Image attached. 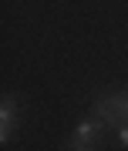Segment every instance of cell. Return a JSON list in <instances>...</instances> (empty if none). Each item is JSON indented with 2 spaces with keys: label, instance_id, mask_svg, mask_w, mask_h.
Segmentation results:
<instances>
[{
  "label": "cell",
  "instance_id": "cell-3",
  "mask_svg": "<svg viewBox=\"0 0 128 151\" xmlns=\"http://www.w3.org/2000/svg\"><path fill=\"white\" fill-rule=\"evenodd\" d=\"M14 101H10V97H7V101H4V108H0V141H7V138H10V124H14Z\"/></svg>",
  "mask_w": 128,
  "mask_h": 151
},
{
  "label": "cell",
  "instance_id": "cell-4",
  "mask_svg": "<svg viewBox=\"0 0 128 151\" xmlns=\"http://www.w3.org/2000/svg\"><path fill=\"white\" fill-rule=\"evenodd\" d=\"M121 145L128 148V124H125V128H121Z\"/></svg>",
  "mask_w": 128,
  "mask_h": 151
},
{
  "label": "cell",
  "instance_id": "cell-2",
  "mask_svg": "<svg viewBox=\"0 0 128 151\" xmlns=\"http://www.w3.org/2000/svg\"><path fill=\"white\" fill-rule=\"evenodd\" d=\"M98 131H101V121H84V124H78V128H74V138H71V148H74V151L91 148V141L98 138Z\"/></svg>",
  "mask_w": 128,
  "mask_h": 151
},
{
  "label": "cell",
  "instance_id": "cell-5",
  "mask_svg": "<svg viewBox=\"0 0 128 151\" xmlns=\"http://www.w3.org/2000/svg\"><path fill=\"white\" fill-rule=\"evenodd\" d=\"M125 101H128V97H125Z\"/></svg>",
  "mask_w": 128,
  "mask_h": 151
},
{
  "label": "cell",
  "instance_id": "cell-1",
  "mask_svg": "<svg viewBox=\"0 0 128 151\" xmlns=\"http://www.w3.org/2000/svg\"><path fill=\"white\" fill-rule=\"evenodd\" d=\"M98 118L101 121H121V118H128V101L125 97H105V101H98Z\"/></svg>",
  "mask_w": 128,
  "mask_h": 151
}]
</instances>
